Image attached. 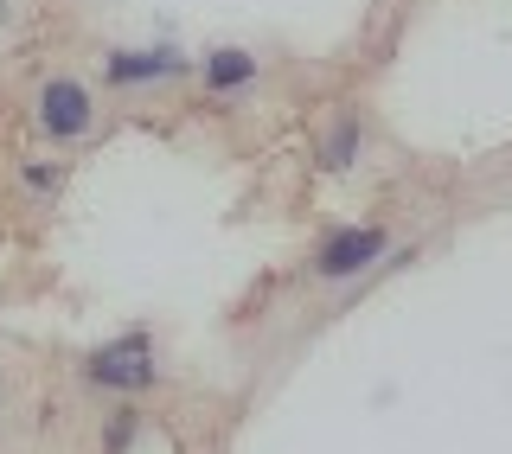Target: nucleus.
I'll return each instance as SVG.
<instances>
[{"mask_svg":"<svg viewBox=\"0 0 512 454\" xmlns=\"http://www.w3.org/2000/svg\"><path fill=\"white\" fill-rule=\"evenodd\" d=\"M135 442H141V410H135V403H122V410L103 423V454H128Z\"/></svg>","mask_w":512,"mask_h":454,"instance_id":"obj_7","label":"nucleus"},{"mask_svg":"<svg viewBox=\"0 0 512 454\" xmlns=\"http://www.w3.org/2000/svg\"><path fill=\"white\" fill-rule=\"evenodd\" d=\"M186 71H192V58L173 39L116 45V52H103V84L109 90H154V84H173V77H186Z\"/></svg>","mask_w":512,"mask_h":454,"instance_id":"obj_4","label":"nucleus"},{"mask_svg":"<svg viewBox=\"0 0 512 454\" xmlns=\"http://www.w3.org/2000/svg\"><path fill=\"white\" fill-rule=\"evenodd\" d=\"M359 154H365V122H359V109H333V116L320 122V135H314V167L340 180V173L359 167Z\"/></svg>","mask_w":512,"mask_h":454,"instance_id":"obj_6","label":"nucleus"},{"mask_svg":"<svg viewBox=\"0 0 512 454\" xmlns=\"http://www.w3.org/2000/svg\"><path fill=\"white\" fill-rule=\"evenodd\" d=\"M20 186L32 192V199H58V186H64V160H20Z\"/></svg>","mask_w":512,"mask_h":454,"instance_id":"obj_8","label":"nucleus"},{"mask_svg":"<svg viewBox=\"0 0 512 454\" xmlns=\"http://www.w3.org/2000/svg\"><path fill=\"white\" fill-rule=\"evenodd\" d=\"M256 84H263V58L244 52V45H212V52L199 58V90L205 96H250Z\"/></svg>","mask_w":512,"mask_h":454,"instance_id":"obj_5","label":"nucleus"},{"mask_svg":"<svg viewBox=\"0 0 512 454\" xmlns=\"http://www.w3.org/2000/svg\"><path fill=\"white\" fill-rule=\"evenodd\" d=\"M77 378L90 384V391H109V397H141L160 384V359H154V333L148 327H128L116 339H103V346H90L84 359H77Z\"/></svg>","mask_w":512,"mask_h":454,"instance_id":"obj_1","label":"nucleus"},{"mask_svg":"<svg viewBox=\"0 0 512 454\" xmlns=\"http://www.w3.org/2000/svg\"><path fill=\"white\" fill-rule=\"evenodd\" d=\"M32 128H39V141H52V148H84L96 135V90L71 71L45 77V84L32 90Z\"/></svg>","mask_w":512,"mask_h":454,"instance_id":"obj_2","label":"nucleus"},{"mask_svg":"<svg viewBox=\"0 0 512 454\" xmlns=\"http://www.w3.org/2000/svg\"><path fill=\"white\" fill-rule=\"evenodd\" d=\"M384 256H391V231L384 224H333V231H320L308 269L320 282H352V275L378 269Z\"/></svg>","mask_w":512,"mask_h":454,"instance_id":"obj_3","label":"nucleus"}]
</instances>
